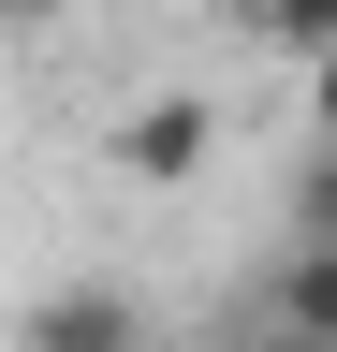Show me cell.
<instances>
[{
    "label": "cell",
    "instance_id": "obj_1",
    "mask_svg": "<svg viewBox=\"0 0 337 352\" xmlns=\"http://www.w3.org/2000/svg\"><path fill=\"white\" fill-rule=\"evenodd\" d=\"M30 352H147V308L132 294H103V279H73L30 308Z\"/></svg>",
    "mask_w": 337,
    "mask_h": 352
},
{
    "label": "cell",
    "instance_id": "obj_2",
    "mask_svg": "<svg viewBox=\"0 0 337 352\" xmlns=\"http://www.w3.org/2000/svg\"><path fill=\"white\" fill-rule=\"evenodd\" d=\"M205 132H220V118H205L191 88H161V103H132V118H117V162L161 191V176H205Z\"/></svg>",
    "mask_w": 337,
    "mask_h": 352
},
{
    "label": "cell",
    "instance_id": "obj_3",
    "mask_svg": "<svg viewBox=\"0 0 337 352\" xmlns=\"http://www.w3.org/2000/svg\"><path fill=\"white\" fill-rule=\"evenodd\" d=\"M279 352H337V250L279 264Z\"/></svg>",
    "mask_w": 337,
    "mask_h": 352
},
{
    "label": "cell",
    "instance_id": "obj_4",
    "mask_svg": "<svg viewBox=\"0 0 337 352\" xmlns=\"http://www.w3.org/2000/svg\"><path fill=\"white\" fill-rule=\"evenodd\" d=\"M235 15H249V30H264V44H279V59H308V74L337 59V0H235Z\"/></svg>",
    "mask_w": 337,
    "mask_h": 352
},
{
    "label": "cell",
    "instance_id": "obj_5",
    "mask_svg": "<svg viewBox=\"0 0 337 352\" xmlns=\"http://www.w3.org/2000/svg\"><path fill=\"white\" fill-rule=\"evenodd\" d=\"M308 132H323V162H337V59L308 74Z\"/></svg>",
    "mask_w": 337,
    "mask_h": 352
},
{
    "label": "cell",
    "instance_id": "obj_6",
    "mask_svg": "<svg viewBox=\"0 0 337 352\" xmlns=\"http://www.w3.org/2000/svg\"><path fill=\"white\" fill-rule=\"evenodd\" d=\"M0 15H45V0H0Z\"/></svg>",
    "mask_w": 337,
    "mask_h": 352
}]
</instances>
